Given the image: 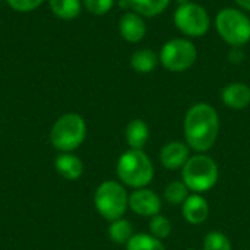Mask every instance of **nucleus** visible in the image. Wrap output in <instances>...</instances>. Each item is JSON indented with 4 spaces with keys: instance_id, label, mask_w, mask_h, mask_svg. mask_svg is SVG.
Returning a JSON list of instances; mask_svg holds the SVG:
<instances>
[{
    "instance_id": "f257e3e1",
    "label": "nucleus",
    "mask_w": 250,
    "mask_h": 250,
    "mask_svg": "<svg viewBox=\"0 0 250 250\" xmlns=\"http://www.w3.org/2000/svg\"><path fill=\"white\" fill-rule=\"evenodd\" d=\"M220 133V116L208 103L193 104L185 116L186 144L196 154L208 152Z\"/></svg>"
},
{
    "instance_id": "f03ea898",
    "label": "nucleus",
    "mask_w": 250,
    "mask_h": 250,
    "mask_svg": "<svg viewBox=\"0 0 250 250\" xmlns=\"http://www.w3.org/2000/svg\"><path fill=\"white\" fill-rule=\"evenodd\" d=\"M116 173L123 185L133 189H142L152 182L155 170L151 158L144 152V149L129 148L120 155Z\"/></svg>"
},
{
    "instance_id": "7ed1b4c3",
    "label": "nucleus",
    "mask_w": 250,
    "mask_h": 250,
    "mask_svg": "<svg viewBox=\"0 0 250 250\" xmlns=\"http://www.w3.org/2000/svg\"><path fill=\"white\" fill-rule=\"evenodd\" d=\"M86 138V123L78 113L63 114L53 125L50 132L51 145L60 152H72L78 149Z\"/></svg>"
},
{
    "instance_id": "20e7f679",
    "label": "nucleus",
    "mask_w": 250,
    "mask_h": 250,
    "mask_svg": "<svg viewBox=\"0 0 250 250\" xmlns=\"http://www.w3.org/2000/svg\"><path fill=\"white\" fill-rule=\"evenodd\" d=\"M182 180L195 193L208 192L218 182V166L209 155L195 154L182 168Z\"/></svg>"
},
{
    "instance_id": "39448f33",
    "label": "nucleus",
    "mask_w": 250,
    "mask_h": 250,
    "mask_svg": "<svg viewBox=\"0 0 250 250\" xmlns=\"http://www.w3.org/2000/svg\"><path fill=\"white\" fill-rule=\"evenodd\" d=\"M94 205L98 214L107 221L123 218L129 208V195L125 186L116 180L103 182L94 195Z\"/></svg>"
},
{
    "instance_id": "423d86ee",
    "label": "nucleus",
    "mask_w": 250,
    "mask_h": 250,
    "mask_svg": "<svg viewBox=\"0 0 250 250\" xmlns=\"http://www.w3.org/2000/svg\"><path fill=\"white\" fill-rule=\"evenodd\" d=\"M218 35L231 47H243L250 41V19L236 7H224L217 13Z\"/></svg>"
},
{
    "instance_id": "0eeeda50",
    "label": "nucleus",
    "mask_w": 250,
    "mask_h": 250,
    "mask_svg": "<svg viewBox=\"0 0 250 250\" xmlns=\"http://www.w3.org/2000/svg\"><path fill=\"white\" fill-rule=\"evenodd\" d=\"M158 56L160 63L167 70L182 73L195 64L198 59V50L189 38H173L161 47Z\"/></svg>"
},
{
    "instance_id": "6e6552de",
    "label": "nucleus",
    "mask_w": 250,
    "mask_h": 250,
    "mask_svg": "<svg viewBox=\"0 0 250 250\" xmlns=\"http://www.w3.org/2000/svg\"><path fill=\"white\" fill-rule=\"evenodd\" d=\"M176 28L189 38H199L209 31L211 18L204 6L199 3L180 4L173 16Z\"/></svg>"
},
{
    "instance_id": "1a4fd4ad",
    "label": "nucleus",
    "mask_w": 250,
    "mask_h": 250,
    "mask_svg": "<svg viewBox=\"0 0 250 250\" xmlns=\"http://www.w3.org/2000/svg\"><path fill=\"white\" fill-rule=\"evenodd\" d=\"M129 208L139 217H154L160 214L163 208L161 198L151 189L142 188V189H135L129 195Z\"/></svg>"
},
{
    "instance_id": "9d476101",
    "label": "nucleus",
    "mask_w": 250,
    "mask_h": 250,
    "mask_svg": "<svg viewBox=\"0 0 250 250\" xmlns=\"http://www.w3.org/2000/svg\"><path fill=\"white\" fill-rule=\"evenodd\" d=\"M119 32L120 37L127 42H141L146 35V23L144 16L133 10L125 12L119 19Z\"/></svg>"
},
{
    "instance_id": "9b49d317",
    "label": "nucleus",
    "mask_w": 250,
    "mask_h": 250,
    "mask_svg": "<svg viewBox=\"0 0 250 250\" xmlns=\"http://www.w3.org/2000/svg\"><path fill=\"white\" fill-rule=\"evenodd\" d=\"M190 158V148L188 144L180 141H173L166 144L160 152V161L167 170H180Z\"/></svg>"
},
{
    "instance_id": "f8f14e48",
    "label": "nucleus",
    "mask_w": 250,
    "mask_h": 250,
    "mask_svg": "<svg viewBox=\"0 0 250 250\" xmlns=\"http://www.w3.org/2000/svg\"><path fill=\"white\" fill-rule=\"evenodd\" d=\"M183 218L192 226L204 224L209 217V205L208 201L201 193H192L182 205Z\"/></svg>"
},
{
    "instance_id": "ddd939ff",
    "label": "nucleus",
    "mask_w": 250,
    "mask_h": 250,
    "mask_svg": "<svg viewBox=\"0 0 250 250\" xmlns=\"http://www.w3.org/2000/svg\"><path fill=\"white\" fill-rule=\"evenodd\" d=\"M221 101L231 110H245L250 105V86L243 82H233L223 88Z\"/></svg>"
},
{
    "instance_id": "4468645a",
    "label": "nucleus",
    "mask_w": 250,
    "mask_h": 250,
    "mask_svg": "<svg viewBox=\"0 0 250 250\" xmlns=\"http://www.w3.org/2000/svg\"><path fill=\"white\" fill-rule=\"evenodd\" d=\"M56 171L66 180H78L83 173L82 160L72 152H62L54 160Z\"/></svg>"
},
{
    "instance_id": "2eb2a0df",
    "label": "nucleus",
    "mask_w": 250,
    "mask_h": 250,
    "mask_svg": "<svg viewBox=\"0 0 250 250\" xmlns=\"http://www.w3.org/2000/svg\"><path fill=\"white\" fill-rule=\"evenodd\" d=\"M125 136L130 149H144V146L149 139V127L146 122L141 119H135L126 126Z\"/></svg>"
},
{
    "instance_id": "dca6fc26",
    "label": "nucleus",
    "mask_w": 250,
    "mask_h": 250,
    "mask_svg": "<svg viewBox=\"0 0 250 250\" xmlns=\"http://www.w3.org/2000/svg\"><path fill=\"white\" fill-rule=\"evenodd\" d=\"M158 63L160 56L149 48H141L130 57V67L138 73H151L158 66Z\"/></svg>"
},
{
    "instance_id": "f3484780",
    "label": "nucleus",
    "mask_w": 250,
    "mask_h": 250,
    "mask_svg": "<svg viewBox=\"0 0 250 250\" xmlns=\"http://www.w3.org/2000/svg\"><path fill=\"white\" fill-rule=\"evenodd\" d=\"M54 16L63 21H72L79 16L82 10V0H48Z\"/></svg>"
},
{
    "instance_id": "a211bd4d",
    "label": "nucleus",
    "mask_w": 250,
    "mask_h": 250,
    "mask_svg": "<svg viewBox=\"0 0 250 250\" xmlns=\"http://www.w3.org/2000/svg\"><path fill=\"white\" fill-rule=\"evenodd\" d=\"M170 4V0H130V9L144 18L161 15Z\"/></svg>"
},
{
    "instance_id": "6ab92c4d",
    "label": "nucleus",
    "mask_w": 250,
    "mask_h": 250,
    "mask_svg": "<svg viewBox=\"0 0 250 250\" xmlns=\"http://www.w3.org/2000/svg\"><path fill=\"white\" fill-rule=\"evenodd\" d=\"M108 236H110L111 242H114L117 245H127V242L133 236V227H132L130 221H127L126 218L114 220L110 223Z\"/></svg>"
},
{
    "instance_id": "aec40b11",
    "label": "nucleus",
    "mask_w": 250,
    "mask_h": 250,
    "mask_svg": "<svg viewBox=\"0 0 250 250\" xmlns=\"http://www.w3.org/2000/svg\"><path fill=\"white\" fill-rule=\"evenodd\" d=\"M189 188L183 180H174L168 183L164 189V201L173 207L183 205L185 201L189 198Z\"/></svg>"
},
{
    "instance_id": "412c9836",
    "label": "nucleus",
    "mask_w": 250,
    "mask_h": 250,
    "mask_svg": "<svg viewBox=\"0 0 250 250\" xmlns=\"http://www.w3.org/2000/svg\"><path fill=\"white\" fill-rule=\"evenodd\" d=\"M126 250H166L163 240L146 234V233H138L133 234L132 239L127 242Z\"/></svg>"
},
{
    "instance_id": "4be33fe9",
    "label": "nucleus",
    "mask_w": 250,
    "mask_h": 250,
    "mask_svg": "<svg viewBox=\"0 0 250 250\" xmlns=\"http://www.w3.org/2000/svg\"><path fill=\"white\" fill-rule=\"evenodd\" d=\"M149 234L160 239V240L167 239L171 234V223H170V220L166 218L161 214H157V215L151 217V220H149Z\"/></svg>"
},
{
    "instance_id": "5701e85b",
    "label": "nucleus",
    "mask_w": 250,
    "mask_h": 250,
    "mask_svg": "<svg viewBox=\"0 0 250 250\" xmlns=\"http://www.w3.org/2000/svg\"><path fill=\"white\" fill-rule=\"evenodd\" d=\"M204 250H233L230 239L221 231H211L204 239Z\"/></svg>"
},
{
    "instance_id": "b1692460",
    "label": "nucleus",
    "mask_w": 250,
    "mask_h": 250,
    "mask_svg": "<svg viewBox=\"0 0 250 250\" xmlns=\"http://www.w3.org/2000/svg\"><path fill=\"white\" fill-rule=\"evenodd\" d=\"M82 4L89 13L95 16H103L113 9L116 0H82Z\"/></svg>"
},
{
    "instance_id": "393cba45",
    "label": "nucleus",
    "mask_w": 250,
    "mask_h": 250,
    "mask_svg": "<svg viewBox=\"0 0 250 250\" xmlns=\"http://www.w3.org/2000/svg\"><path fill=\"white\" fill-rule=\"evenodd\" d=\"M6 3L10 6V9H13L15 12H21V13H29L35 9H38L44 0H6Z\"/></svg>"
},
{
    "instance_id": "a878e982",
    "label": "nucleus",
    "mask_w": 250,
    "mask_h": 250,
    "mask_svg": "<svg viewBox=\"0 0 250 250\" xmlns=\"http://www.w3.org/2000/svg\"><path fill=\"white\" fill-rule=\"evenodd\" d=\"M243 57H245V54L242 51V47H233V50L230 51V57L229 59L233 63H240L243 60Z\"/></svg>"
},
{
    "instance_id": "bb28decb",
    "label": "nucleus",
    "mask_w": 250,
    "mask_h": 250,
    "mask_svg": "<svg viewBox=\"0 0 250 250\" xmlns=\"http://www.w3.org/2000/svg\"><path fill=\"white\" fill-rule=\"evenodd\" d=\"M117 6L120 7V9H123V10H132L130 9V0H119L117 1Z\"/></svg>"
},
{
    "instance_id": "cd10ccee",
    "label": "nucleus",
    "mask_w": 250,
    "mask_h": 250,
    "mask_svg": "<svg viewBox=\"0 0 250 250\" xmlns=\"http://www.w3.org/2000/svg\"><path fill=\"white\" fill-rule=\"evenodd\" d=\"M236 4L240 7V9H245V10H250V0H234Z\"/></svg>"
},
{
    "instance_id": "c85d7f7f",
    "label": "nucleus",
    "mask_w": 250,
    "mask_h": 250,
    "mask_svg": "<svg viewBox=\"0 0 250 250\" xmlns=\"http://www.w3.org/2000/svg\"><path fill=\"white\" fill-rule=\"evenodd\" d=\"M174 1H176V3H177L179 6H180V4H186V3H190L192 0H174Z\"/></svg>"
},
{
    "instance_id": "c756f323",
    "label": "nucleus",
    "mask_w": 250,
    "mask_h": 250,
    "mask_svg": "<svg viewBox=\"0 0 250 250\" xmlns=\"http://www.w3.org/2000/svg\"><path fill=\"white\" fill-rule=\"evenodd\" d=\"M188 250H196V249H188Z\"/></svg>"
}]
</instances>
